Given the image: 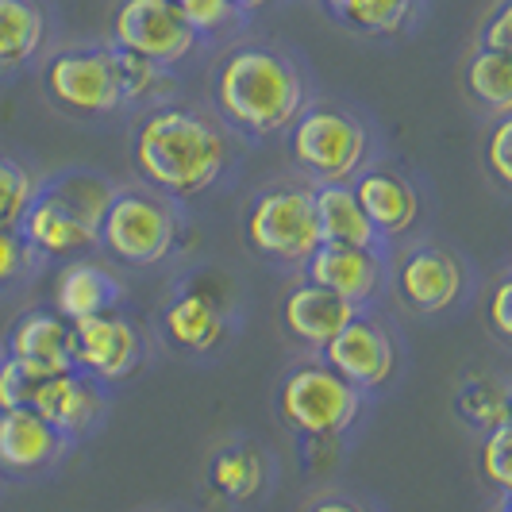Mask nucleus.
<instances>
[{
  "mask_svg": "<svg viewBox=\"0 0 512 512\" xmlns=\"http://www.w3.org/2000/svg\"><path fill=\"white\" fill-rule=\"evenodd\" d=\"M501 512H509V509H501Z\"/></svg>",
  "mask_w": 512,
  "mask_h": 512,
  "instance_id": "4c0bfd02",
  "label": "nucleus"
},
{
  "mask_svg": "<svg viewBox=\"0 0 512 512\" xmlns=\"http://www.w3.org/2000/svg\"><path fill=\"white\" fill-rule=\"evenodd\" d=\"M328 12L362 35H397L416 16V0H328Z\"/></svg>",
  "mask_w": 512,
  "mask_h": 512,
  "instance_id": "393cba45",
  "label": "nucleus"
},
{
  "mask_svg": "<svg viewBox=\"0 0 512 512\" xmlns=\"http://www.w3.org/2000/svg\"><path fill=\"white\" fill-rule=\"evenodd\" d=\"M112 62H116V77H120V93L128 101H151L158 93H166V66H158L143 54H131L112 47Z\"/></svg>",
  "mask_w": 512,
  "mask_h": 512,
  "instance_id": "bb28decb",
  "label": "nucleus"
},
{
  "mask_svg": "<svg viewBox=\"0 0 512 512\" xmlns=\"http://www.w3.org/2000/svg\"><path fill=\"white\" fill-rule=\"evenodd\" d=\"M512 47V0H501L482 27V51H509Z\"/></svg>",
  "mask_w": 512,
  "mask_h": 512,
  "instance_id": "473e14b6",
  "label": "nucleus"
},
{
  "mask_svg": "<svg viewBox=\"0 0 512 512\" xmlns=\"http://www.w3.org/2000/svg\"><path fill=\"white\" fill-rule=\"evenodd\" d=\"M455 412H459L470 428L489 432V428H497V424H505V420H509V393H505V385L501 382L474 378V382H466L459 389V397H455Z\"/></svg>",
  "mask_w": 512,
  "mask_h": 512,
  "instance_id": "a878e982",
  "label": "nucleus"
},
{
  "mask_svg": "<svg viewBox=\"0 0 512 512\" xmlns=\"http://www.w3.org/2000/svg\"><path fill=\"white\" fill-rule=\"evenodd\" d=\"M120 297H124V285L116 282L104 266L81 262V258L62 266V274L54 278V312L66 324H74L81 316L108 312V308L120 305Z\"/></svg>",
  "mask_w": 512,
  "mask_h": 512,
  "instance_id": "412c9836",
  "label": "nucleus"
},
{
  "mask_svg": "<svg viewBox=\"0 0 512 512\" xmlns=\"http://www.w3.org/2000/svg\"><path fill=\"white\" fill-rule=\"evenodd\" d=\"M197 31L185 24L174 0H120L112 16V47L174 66L197 51Z\"/></svg>",
  "mask_w": 512,
  "mask_h": 512,
  "instance_id": "6e6552de",
  "label": "nucleus"
},
{
  "mask_svg": "<svg viewBox=\"0 0 512 512\" xmlns=\"http://www.w3.org/2000/svg\"><path fill=\"white\" fill-rule=\"evenodd\" d=\"M35 197V178L24 162L0 154V231H16L24 208Z\"/></svg>",
  "mask_w": 512,
  "mask_h": 512,
  "instance_id": "cd10ccee",
  "label": "nucleus"
},
{
  "mask_svg": "<svg viewBox=\"0 0 512 512\" xmlns=\"http://www.w3.org/2000/svg\"><path fill=\"white\" fill-rule=\"evenodd\" d=\"M466 93L493 116H509L512 108V58L509 51H478L466 62Z\"/></svg>",
  "mask_w": 512,
  "mask_h": 512,
  "instance_id": "b1692460",
  "label": "nucleus"
},
{
  "mask_svg": "<svg viewBox=\"0 0 512 512\" xmlns=\"http://www.w3.org/2000/svg\"><path fill=\"white\" fill-rule=\"evenodd\" d=\"M509 147H512V120L509 116H497V124L486 139V166L489 174L497 178V185H512V162H509Z\"/></svg>",
  "mask_w": 512,
  "mask_h": 512,
  "instance_id": "2f4dec72",
  "label": "nucleus"
},
{
  "mask_svg": "<svg viewBox=\"0 0 512 512\" xmlns=\"http://www.w3.org/2000/svg\"><path fill=\"white\" fill-rule=\"evenodd\" d=\"M27 266V247L16 231H0V289L16 282Z\"/></svg>",
  "mask_w": 512,
  "mask_h": 512,
  "instance_id": "72a5a7b5",
  "label": "nucleus"
},
{
  "mask_svg": "<svg viewBox=\"0 0 512 512\" xmlns=\"http://www.w3.org/2000/svg\"><path fill=\"white\" fill-rule=\"evenodd\" d=\"M178 12L185 16V24L193 27L197 35H212V31H224V27L239 16V8L231 0H174Z\"/></svg>",
  "mask_w": 512,
  "mask_h": 512,
  "instance_id": "7c9ffc66",
  "label": "nucleus"
},
{
  "mask_svg": "<svg viewBox=\"0 0 512 512\" xmlns=\"http://www.w3.org/2000/svg\"><path fill=\"white\" fill-rule=\"evenodd\" d=\"M8 359L24 362L39 374H62L74 370L70 359V324L51 308L24 312L8 332Z\"/></svg>",
  "mask_w": 512,
  "mask_h": 512,
  "instance_id": "f3484780",
  "label": "nucleus"
},
{
  "mask_svg": "<svg viewBox=\"0 0 512 512\" xmlns=\"http://www.w3.org/2000/svg\"><path fill=\"white\" fill-rule=\"evenodd\" d=\"M43 378L47 374L31 370L24 362L0 359V409H31Z\"/></svg>",
  "mask_w": 512,
  "mask_h": 512,
  "instance_id": "c85d7f7f",
  "label": "nucleus"
},
{
  "mask_svg": "<svg viewBox=\"0 0 512 512\" xmlns=\"http://www.w3.org/2000/svg\"><path fill=\"white\" fill-rule=\"evenodd\" d=\"M385 262L382 251H366V247H343V243H320L305 262V278L324 289H332L335 297H343L347 305H370L374 293L382 289Z\"/></svg>",
  "mask_w": 512,
  "mask_h": 512,
  "instance_id": "4468645a",
  "label": "nucleus"
},
{
  "mask_svg": "<svg viewBox=\"0 0 512 512\" xmlns=\"http://www.w3.org/2000/svg\"><path fill=\"white\" fill-rule=\"evenodd\" d=\"M178 243V212L170 201L143 193V189H120L104 208L97 247L124 266H158L174 255Z\"/></svg>",
  "mask_w": 512,
  "mask_h": 512,
  "instance_id": "423d86ee",
  "label": "nucleus"
},
{
  "mask_svg": "<svg viewBox=\"0 0 512 512\" xmlns=\"http://www.w3.org/2000/svg\"><path fill=\"white\" fill-rule=\"evenodd\" d=\"M231 4H235L239 12H255V8H266L270 0H231Z\"/></svg>",
  "mask_w": 512,
  "mask_h": 512,
  "instance_id": "e433bc0d",
  "label": "nucleus"
},
{
  "mask_svg": "<svg viewBox=\"0 0 512 512\" xmlns=\"http://www.w3.org/2000/svg\"><path fill=\"white\" fill-rule=\"evenodd\" d=\"M289 151L305 174H312L320 185H332L359 174L370 154V135L359 116L332 104H312L301 108V116L289 124Z\"/></svg>",
  "mask_w": 512,
  "mask_h": 512,
  "instance_id": "39448f33",
  "label": "nucleus"
},
{
  "mask_svg": "<svg viewBox=\"0 0 512 512\" xmlns=\"http://www.w3.org/2000/svg\"><path fill=\"white\" fill-rule=\"evenodd\" d=\"M266 459L251 443H228L208 459V486L231 505H251L266 489Z\"/></svg>",
  "mask_w": 512,
  "mask_h": 512,
  "instance_id": "4be33fe9",
  "label": "nucleus"
},
{
  "mask_svg": "<svg viewBox=\"0 0 512 512\" xmlns=\"http://www.w3.org/2000/svg\"><path fill=\"white\" fill-rule=\"evenodd\" d=\"M162 332L185 355H208L228 339V316L205 293H181L162 312Z\"/></svg>",
  "mask_w": 512,
  "mask_h": 512,
  "instance_id": "6ab92c4d",
  "label": "nucleus"
},
{
  "mask_svg": "<svg viewBox=\"0 0 512 512\" xmlns=\"http://www.w3.org/2000/svg\"><path fill=\"white\" fill-rule=\"evenodd\" d=\"M43 89L70 116H108L124 104L112 51L101 47L58 51L43 70Z\"/></svg>",
  "mask_w": 512,
  "mask_h": 512,
  "instance_id": "0eeeda50",
  "label": "nucleus"
},
{
  "mask_svg": "<svg viewBox=\"0 0 512 512\" xmlns=\"http://www.w3.org/2000/svg\"><path fill=\"white\" fill-rule=\"evenodd\" d=\"M31 409L70 443V439H85L101 424L104 409H108V393L101 389V382H93L77 370H62V374H47L39 382Z\"/></svg>",
  "mask_w": 512,
  "mask_h": 512,
  "instance_id": "ddd939ff",
  "label": "nucleus"
},
{
  "mask_svg": "<svg viewBox=\"0 0 512 512\" xmlns=\"http://www.w3.org/2000/svg\"><path fill=\"white\" fill-rule=\"evenodd\" d=\"M247 247L278 266H305L320 247V224L312 208V189L305 185H270L262 189L243 220Z\"/></svg>",
  "mask_w": 512,
  "mask_h": 512,
  "instance_id": "20e7f679",
  "label": "nucleus"
},
{
  "mask_svg": "<svg viewBox=\"0 0 512 512\" xmlns=\"http://www.w3.org/2000/svg\"><path fill=\"white\" fill-rule=\"evenodd\" d=\"M66 439L35 409H0V466L12 474H39L62 459Z\"/></svg>",
  "mask_w": 512,
  "mask_h": 512,
  "instance_id": "dca6fc26",
  "label": "nucleus"
},
{
  "mask_svg": "<svg viewBox=\"0 0 512 512\" xmlns=\"http://www.w3.org/2000/svg\"><path fill=\"white\" fill-rule=\"evenodd\" d=\"M509 459H512V428H509V420H505V424L489 428L486 436H482V474H486V482H493L501 493L512 489Z\"/></svg>",
  "mask_w": 512,
  "mask_h": 512,
  "instance_id": "c756f323",
  "label": "nucleus"
},
{
  "mask_svg": "<svg viewBox=\"0 0 512 512\" xmlns=\"http://www.w3.org/2000/svg\"><path fill=\"white\" fill-rule=\"evenodd\" d=\"M305 512H366V505L351 501V497H320V501H312Z\"/></svg>",
  "mask_w": 512,
  "mask_h": 512,
  "instance_id": "c9c22d12",
  "label": "nucleus"
},
{
  "mask_svg": "<svg viewBox=\"0 0 512 512\" xmlns=\"http://www.w3.org/2000/svg\"><path fill=\"white\" fill-rule=\"evenodd\" d=\"M312 208L320 224V243H343V247H366L382 251V235L366 220L362 205L355 201L351 181H332L312 189Z\"/></svg>",
  "mask_w": 512,
  "mask_h": 512,
  "instance_id": "aec40b11",
  "label": "nucleus"
},
{
  "mask_svg": "<svg viewBox=\"0 0 512 512\" xmlns=\"http://www.w3.org/2000/svg\"><path fill=\"white\" fill-rule=\"evenodd\" d=\"M97 231L101 224L70 205L62 193H54L51 185H35V197L16 224L27 251L47 258H81L97 247Z\"/></svg>",
  "mask_w": 512,
  "mask_h": 512,
  "instance_id": "9d476101",
  "label": "nucleus"
},
{
  "mask_svg": "<svg viewBox=\"0 0 512 512\" xmlns=\"http://www.w3.org/2000/svg\"><path fill=\"white\" fill-rule=\"evenodd\" d=\"M231 162L228 135L208 116L158 104L131 131V166L135 174L166 197H197L224 178Z\"/></svg>",
  "mask_w": 512,
  "mask_h": 512,
  "instance_id": "f257e3e1",
  "label": "nucleus"
},
{
  "mask_svg": "<svg viewBox=\"0 0 512 512\" xmlns=\"http://www.w3.org/2000/svg\"><path fill=\"white\" fill-rule=\"evenodd\" d=\"M70 359L77 374L101 385H116L143 362V339L128 316L108 308L70 324Z\"/></svg>",
  "mask_w": 512,
  "mask_h": 512,
  "instance_id": "1a4fd4ad",
  "label": "nucleus"
},
{
  "mask_svg": "<svg viewBox=\"0 0 512 512\" xmlns=\"http://www.w3.org/2000/svg\"><path fill=\"white\" fill-rule=\"evenodd\" d=\"M47 16L35 0H0V77L27 66L43 51Z\"/></svg>",
  "mask_w": 512,
  "mask_h": 512,
  "instance_id": "5701e85b",
  "label": "nucleus"
},
{
  "mask_svg": "<svg viewBox=\"0 0 512 512\" xmlns=\"http://www.w3.org/2000/svg\"><path fill=\"white\" fill-rule=\"evenodd\" d=\"M351 189H355V201L362 205L366 220L374 224V231L382 239H393V235H405V231L416 228L420 193L401 174H393V170H362Z\"/></svg>",
  "mask_w": 512,
  "mask_h": 512,
  "instance_id": "a211bd4d",
  "label": "nucleus"
},
{
  "mask_svg": "<svg viewBox=\"0 0 512 512\" xmlns=\"http://www.w3.org/2000/svg\"><path fill=\"white\" fill-rule=\"evenodd\" d=\"M359 308L335 297L332 289L316 282H297L282 297V328L289 339H297L308 351H324L347 320H355Z\"/></svg>",
  "mask_w": 512,
  "mask_h": 512,
  "instance_id": "2eb2a0df",
  "label": "nucleus"
},
{
  "mask_svg": "<svg viewBox=\"0 0 512 512\" xmlns=\"http://www.w3.org/2000/svg\"><path fill=\"white\" fill-rule=\"evenodd\" d=\"M212 101L231 128L266 139L301 116L305 77L274 47H235L216 66Z\"/></svg>",
  "mask_w": 512,
  "mask_h": 512,
  "instance_id": "f03ea898",
  "label": "nucleus"
},
{
  "mask_svg": "<svg viewBox=\"0 0 512 512\" xmlns=\"http://www.w3.org/2000/svg\"><path fill=\"white\" fill-rule=\"evenodd\" d=\"M320 355H324V362L332 366L343 382L355 385L359 393H374V389L393 382V374H397V347H393V339H389V332L378 320H370L362 312L339 328V335Z\"/></svg>",
  "mask_w": 512,
  "mask_h": 512,
  "instance_id": "f8f14e48",
  "label": "nucleus"
},
{
  "mask_svg": "<svg viewBox=\"0 0 512 512\" xmlns=\"http://www.w3.org/2000/svg\"><path fill=\"white\" fill-rule=\"evenodd\" d=\"M393 285H397V297L409 312L439 316L451 305H459V297L466 293V266L447 247L420 243V247L401 255Z\"/></svg>",
  "mask_w": 512,
  "mask_h": 512,
  "instance_id": "9b49d317",
  "label": "nucleus"
},
{
  "mask_svg": "<svg viewBox=\"0 0 512 512\" xmlns=\"http://www.w3.org/2000/svg\"><path fill=\"white\" fill-rule=\"evenodd\" d=\"M362 393L347 385L328 362H301L278 385V416L289 432L308 439H335L355 428Z\"/></svg>",
  "mask_w": 512,
  "mask_h": 512,
  "instance_id": "7ed1b4c3",
  "label": "nucleus"
},
{
  "mask_svg": "<svg viewBox=\"0 0 512 512\" xmlns=\"http://www.w3.org/2000/svg\"><path fill=\"white\" fill-rule=\"evenodd\" d=\"M509 301H512V282L509 278H501V282L493 285V293H489V324H493L497 339H509L512 335Z\"/></svg>",
  "mask_w": 512,
  "mask_h": 512,
  "instance_id": "f704fd0d",
  "label": "nucleus"
}]
</instances>
